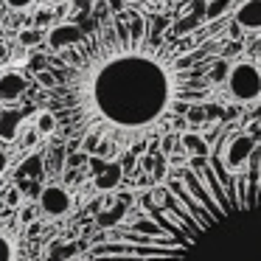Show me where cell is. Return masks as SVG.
<instances>
[{"label":"cell","instance_id":"obj_1","mask_svg":"<svg viewBox=\"0 0 261 261\" xmlns=\"http://www.w3.org/2000/svg\"><path fill=\"white\" fill-rule=\"evenodd\" d=\"M166 20L124 9L96 20L73 45L48 54L59 141L98 135L113 154L160 124L177 98V62Z\"/></svg>","mask_w":261,"mask_h":261},{"label":"cell","instance_id":"obj_2","mask_svg":"<svg viewBox=\"0 0 261 261\" xmlns=\"http://www.w3.org/2000/svg\"><path fill=\"white\" fill-rule=\"evenodd\" d=\"M87 261H261V135L242 169L216 143L171 171L132 219L96 236Z\"/></svg>","mask_w":261,"mask_h":261},{"label":"cell","instance_id":"obj_3","mask_svg":"<svg viewBox=\"0 0 261 261\" xmlns=\"http://www.w3.org/2000/svg\"><path fill=\"white\" fill-rule=\"evenodd\" d=\"M227 90L236 101L253 104L261 98V70L253 62H236L227 70Z\"/></svg>","mask_w":261,"mask_h":261},{"label":"cell","instance_id":"obj_4","mask_svg":"<svg viewBox=\"0 0 261 261\" xmlns=\"http://www.w3.org/2000/svg\"><path fill=\"white\" fill-rule=\"evenodd\" d=\"M255 141L258 138L253 132H236V135H227V138H219V146H222V163L227 169H242L247 154L253 152Z\"/></svg>","mask_w":261,"mask_h":261},{"label":"cell","instance_id":"obj_5","mask_svg":"<svg viewBox=\"0 0 261 261\" xmlns=\"http://www.w3.org/2000/svg\"><path fill=\"white\" fill-rule=\"evenodd\" d=\"M40 208H42L45 216L59 219V216L70 214V208H73V197H70V191L65 186L51 182V186L40 188Z\"/></svg>","mask_w":261,"mask_h":261},{"label":"cell","instance_id":"obj_6","mask_svg":"<svg viewBox=\"0 0 261 261\" xmlns=\"http://www.w3.org/2000/svg\"><path fill=\"white\" fill-rule=\"evenodd\" d=\"M25 90H29V82L23 73L9 70V73L0 76V104H17L25 96Z\"/></svg>","mask_w":261,"mask_h":261},{"label":"cell","instance_id":"obj_7","mask_svg":"<svg viewBox=\"0 0 261 261\" xmlns=\"http://www.w3.org/2000/svg\"><path fill=\"white\" fill-rule=\"evenodd\" d=\"M79 37H82V29L76 23H59V25H54V29L48 31L45 45H48V51L54 54V51H62V48L73 45Z\"/></svg>","mask_w":261,"mask_h":261},{"label":"cell","instance_id":"obj_8","mask_svg":"<svg viewBox=\"0 0 261 261\" xmlns=\"http://www.w3.org/2000/svg\"><path fill=\"white\" fill-rule=\"evenodd\" d=\"M90 163H93V169H96V188L98 191L115 188L121 182V177H124L121 163H104V160H96V158H90Z\"/></svg>","mask_w":261,"mask_h":261},{"label":"cell","instance_id":"obj_9","mask_svg":"<svg viewBox=\"0 0 261 261\" xmlns=\"http://www.w3.org/2000/svg\"><path fill=\"white\" fill-rule=\"evenodd\" d=\"M233 23L242 25V31H261V0H244L236 9Z\"/></svg>","mask_w":261,"mask_h":261},{"label":"cell","instance_id":"obj_10","mask_svg":"<svg viewBox=\"0 0 261 261\" xmlns=\"http://www.w3.org/2000/svg\"><path fill=\"white\" fill-rule=\"evenodd\" d=\"M31 113H37L34 107H23V110H12V113H0V141H14L17 129Z\"/></svg>","mask_w":261,"mask_h":261},{"label":"cell","instance_id":"obj_11","mask_svg":"<svg viewBox=\"0 0 261 261\" xmlns=\"http://www.w3.org/2000/svg\"><path fill=\"white\" fill-rule=\"evenodd\" d=\"M42 174H45V158H40V154L25 158L23 163L17 166V171H14L17 180H40Z\"/></svg>","mask_w":261,"mask_h":261},{"label":"cell","instance_id":"obj_12","mask_svg":"<svg viewBox=\"0 0 261 261\" xmlns=\"http://www.w3.org/2000/svg\"><path fill=\"white\" fill-rule=\"evenodd\" d=\"M180 146H182V152H186L188 158H208L211 154V143L205 141L202 135H191V132L180 135Z\"/></svg>","mask_w":261,"mask_h":261},{"label":"cell","instance_id":"obj_13","mask_svg":"<svg viewBox=\"0 0 261 261\" xmlns=\"http://www.w3.org/2000/svg\"><path fill=\"white\" fill-rule=\"evenodd\" d=\"M202 20H205V3H199V6H197V12H194V14H188V17H182L180 23L174 25V34H177V37H186L188 31H194L199 23H202Z\"/></svg>","mask_w":261,"mask_h":261},{"label":"cell","instance_id":"obj_14","mask_svg":"<svg viewBox=\"0 0 261 261\" xmlns=\"http://www.w3.org/2000/svg\"><path fill=\"white\" fill-rule=\"evenodd\" d=\"M59 129V124H57V118H54V113L51 110H42V113H37V118H34V132L37 135H54V132Z\"/></svg>","mask_w":261,"mask_h":261},{"label":"cell","instance_id":"obj_15","mask_svg":"<svg viewBox=\"0 0 261 261\" xmlns=\"http://www.w3.org/2000/svg\"><path fill=\"white\" fill-rule=\"evenodd\" d=\"M0 261H17V239L0 227Z\"/></svg>","mask_w":261,"mask_h":261},{"label":"cell","instance_id":"obj_16","mask_svg":"<svg viewBox=\"0 0 261 261\" xmlns=\"http://www.w3.org/2000/svg\"><path fill=\"white\" fill-rule=\"evenodd\" d=\"M230 9V0H211L205 3V20H219Z\"/></svg>","mask_w":261,"mask_h":261},{"label":"cell","instance_id":"obj_17","mask_svg":"<svg viewBox=\"0 0 261 261\" xmlns=\"http://www.w3.org/2000/svg\"><path fill=\"white\" fill-rule=\"evenodd\" d=\"M0 202L6 205V208H17V205H23V188L9 186L6 191H3V197H0Z\"/></svg>","mask_w":261,"mask_h":261},{"label":"cell","instance_id":"obj_18","mask_svg":"<svg viewBox=\"0 0 261 261\" xmlns=\"http://www.w3.org/2000/svg\"><path fill=\"white\" fill-rule=\"evenodd\" d=\"M186 118H188V124H191V126H202L205 121H208V115H205V107L191 104V107H188V113H186Z\"/></svg>","mask_w":261,"mask_h":261},{"label":"cell","instance_id":"obj_19","mask_svg":"<svg viewBox=\"0 0 261 261\" xmlns=\"http://www.w3.org/2000/svg\"><path fill=\"white\" fill-rule=\"evenodd\" d=\"M124 211H126V205H118V208L113 211V214H104V216H98V225L101 227H113V225H118L121 222V216H124Z\"/></svg>","mask_w":261,"mask_h":261},{"label":"cell","instance_id":"obj_20","mask_svg":"<svg viewBox=\"0 0 261 261\" xmlns=\"http://www.w3.org/2000/svg\"><path fill=\"white\" fill-rule=\"evenodd\" d=\"M42 42V34L40 31H31V29H25V31H20V45H40Z\"/></svg>","mask_w":261,"mask_h":261},{"label":"cell","instance_id":"obj_21","mask_svg":"<svg viewBox=\"0 0 261 261\" xmlns=\"http://www.w3.org/2000/svg\"><path fill=\"white\" fill-rule=\"evenodd\" d=\"M9 9H14V12H29V9H34L40 0H3Z\"/></svg>","mask_w":261,"mask_h":261},{"label":"cell","instance_id":"obj_22","mask_svg":"<svg viewBox=\"0 0 261 261\" xmlns=\"http://www.w3.org/2000/svg\"><path fill=\"white\" fill-rule=\"evenodd\" d=\"M227 70H230V65L222 59V62H216L214 65V70H211V82H222V79H227Z\"/></svg>","mask_w":261,"mask_h":261},{"label":"cell","instance_id":"obj_23","mask_svg":"<svg viewBox=\"0 0 261 261\" xmlns=\"http://www.w3.org/2000/svg\"><path fill=\"white\" fill-rule=\"evenodd\" d=\"M48 169L62 171V149H51V152H48Z\"/></svg>","mask_w":261,"mask_h":261},{"label":"cell","instance_id":"obj_24","mask_svg":"<svg viewBox=\"0 0 261 261\" xmlns=\"http://www.w3.org/2000/svg\"><path fill=\"white\" fill-rule=\"evenodd\" d=\"M37 85H42L45 90H51V87H54V76H51V70H48V68L37 70Z\"/></svg>","mask_w":261,"mask_h":261},{"label":"cell","instance_id":"obj_25","mask_svg":"<svg viewBox=\"0 0 261 261\" xmlns=\"http://www.w3.org/2000/svg\"><path fill=\"white\" fill-rule=\"evenodd\" d=\"M23 135H25V138H23V146H25V149H34V146H37V141H40V135H37L34 129L23 132Z\"/></svg>","mask_w":261,"mask_h":261},{"label":"cell","instance_id":"obj_26","mask_svg":"<svg viewBox=\"0 0 261 261\" xmlns=\"http://www.w3.org/2000/svg\"><path fill=\"white\" fill-rule=\"evenodd\" d=\"M45 59L48 57H42V54H40V57H31V70H34V73H37V70H42V68H45Z\"/></svg>","mask_w":261,"mask_h":261},{"label":"cell","instance_id":"obj_27","mask_svg":"<svg viewBox=\"0 0 261 261\" xmlns=\"http://www.w3.org/2000/svg\"><path fill=\"white\" fill-rule=\"evenodd\" d=\"M107 9H110V14H118V12H124V0H110L107 3Z\"/></svg>","mask_w":261,"mask_h":261},{"label":"cell","instance_id":"obj_28","mask_svg":"<svg viewBox=\"0 0 261 261\" xmlns=\"http://www.w3.org/2000/svg\"><path fill=\"white\" fill-rule=\"evenodd\" d=\"M9 171V152H3V149H0V177L6 174Z\"/></svg>","mask_w":261,"mask_h":261},{"label":"cell","instance_id":"obj_29","mask_svg":"<svg viewBox=\"0 0 261 261\" xmlns=\"http://www.w3.org/2000/svg\"><path fill=\"white\" fill-rule=\"evenodd\" d=\"M31 219H34V208H23V211H20V222H23V225H29Z\"/></svg>","mask_w":261,"mask_h":261},{"label":"cell","instance_id":"obj_30","mask_svg":"<svg viewBox=\"0 0 261 261\" xmlns=\"http://www.w3.org/2000/svg\"><path fill=\"white\" fill-rule=\"evenodd\" d=\"M73 6H76V12H90L93 3H90V0H76Z\"/></svg>","mask_w":261,"mask_h":261},{"label":"cell","instance_id":"obj_31","mask_svg":"<svg viewBox=\"0 0 261 261\" xmlns=\"http://www.w3.org/2000/svg\"><path fill=\"white\" fill-rule=\"evenodd\" d=\"M227 34H230V40H239V37H242V25H239V23H230Z\"/></svg>","mask_w":261,"mask_h":261},{"label":"cell","instance_id":"obj_32","mask_svg":"<svg viewBox=\"0 0 261 261\" xmlns=\"http://www.w3.org/2000/svg\"><path fill=\"white\" fill-rule=\"evenodd\" d=\"M171 149H174V135H166V138H163V152L169 154Z\"/></svg>","mask_w":261,"mask_h":261},{"label":"cell","instance_id":"obj_33","mask_svg":"<svg viewBox=\"0 0 261 261\" xmlns=\"http://www.w3.org/2000/svg\"><path fill=\"white\" fill-rule=\"evenodd\" d=\"M48 20H51V12H45V9H42V12L37 14V25H45Z\"/></svg>","mask_w":261,"mask_h":261},{"label":"cell","instance_id":"obj_34","mask_svg":"<svg viewBox=\"0 0 261 261\" xmlns=\"http://www.w3.org/2000/svg\"><path fill=\"white\" fill-rule=\"evenodd\" d=\"M48 6H62V3H68V0H45Z\"/></svg>","mask_w":261,"mask_h":261},{"label":"cell","instance_id":"obj_35","mask_svg":"<svg viewBox=\"0 0 261 261\" xmlns=\"http://www.w3.org/2000/svg\"><path fill=\"white\" fill-rule=\"evenodd\" d=\"M3 12H6V3H3V0H0V14H3Z\"/></svg>","mask_w":261,"mask_h":261},{"label":"cell","instance_id":"obj_36","mask_svg":"<svg viewBox=\"0 0 261 261\" xmlns=\"http://www.w3.org/2000/svg\"><path fill=\"white\" fill-rule=\"evenodd\" d=\"M253 51H258V54H261V40H258V45H253Z\"/></svg>","mask_w":261,"mask_h":261},{"label":"cell","instance_id":"obj_37","mask_svg":"<svg viewBox=\"0 0 261 261\" xmlns=\"http://www.w3.org/2000/svg\"><path fill=\"white\" fill-rule=\"evenodd\" d=\"M149 3H160V0H149Z\"/></svg>","mask_w":261,"mask_h":261}]
</instances>
